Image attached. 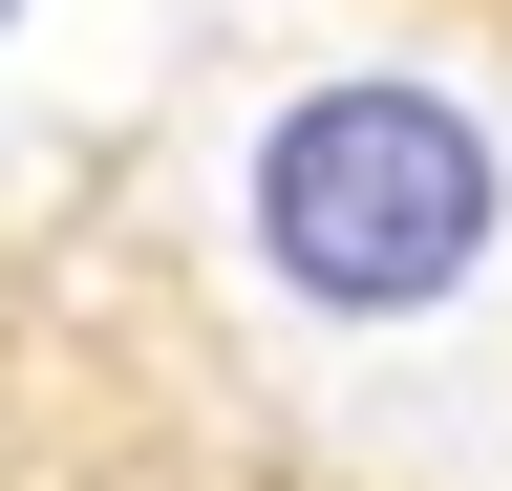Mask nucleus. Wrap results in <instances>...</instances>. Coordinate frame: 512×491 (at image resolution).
Instances as JSON below:
<instances>
[{"mask_svg":"<svg viewBox=\"0 0 512 491\" xmlns=\"http://www.w3.org/2000/svg\"><path fill=\"white\" fill-rule=\"evenodd\" d=\"M235 235H256V278H278V299H320V321H427V299L491 278L512 150H491L448 86L342 65V86H299L278 129L235 150Z\"/></svg>","mask_w":512,"mask_h":491,"instance_id":"obj_1","label":"nucleus"}]
</instances>
